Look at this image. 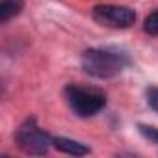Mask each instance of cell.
<instances>
[{"label": "cell", "instance_id": "ba28073f", "mask_svg": "<svg viewBox=\"0 0 158 158\" xmlns=\"http://www.w3.org/2000/svg\"><path fill=\"white\" fill-rule=\"evenodd\" d=\"M138 130H139V134H141L145 139H149L151 143L158 145V128H156V127H151V125H138Z\"/></svg>", "mask_w": 158, "mask_h": 158}, {"label": "cell", "instance_id": "52a82bcc", "mask_svg": "<svg viewBox=\"0 0 158 158\" xmlns=\"http://www.w3.org/2000/svg\"><path fill=\"white\" fill-rule=\"evenodd\" d=\"M143 32L149 35H158V10L151 11L143 21Z\"/></svg>", "mask_w": 158, "mask_h": 158}, {"label": "cell", "instance_id": "3957f363", "mask_svg": "<svg viewBox=\"0 0 158 158\" xmlns=\"http://www.w3.org/2000/svg\"><path fill=\"white\" fill-rule=\"evenodd\" d=\"M15 143L26 154L43 156L50 151V147H54V138L37 125L35 117H28L15 130Z\"/></svg>", "mask_w": 158, "mask_h": 158}, {"label": "cell", "instance_id": "7a4b0ae2", "mask_svg": "<svg viewBox=\"0 0 158 158\" xmlns=\"http://www.w3.org/2000/svg\"><path fill=\"white\" fill-rule=\"evenodd\" d=\"M65 101L69 108L74 112V115L88 119L97 115L106 106V95L95 88H84L78 84H69L63 89Z\"/></svg>", "mask_w": 158, "mask_h": 158}, {"label": "cell", "instance_id": "277c9868", "mask_svg": "<svg viewBox=\"0 0 158 158\" xmlns=\"http://www.w3.org/2000/svg\"><path fill=\"white\" fill-rule=\"evenodd\" d=\"M91 17L95 23L114 28V30H127L136 23V11L128 6H115V4H97L91 10Z\"/></svg>", "mask_w": 158, "mask_h": 158}, {"label": "cell", "instance_id": "8992f818", "mask_svg": "<svg viewBox=\"0 0 158 158\" xmlns=\"http://www.w3.org/2000/svg\"><path fill=\"white\" fill-rule=\"evenodd\" d=\"M23 10V0H2L0 2V23H8Z\"/></svg>", "mask_w": 158, "mask_h": 158}, {"label": "cell", "instance_id": "5b68a950", "mask_svg": "<svg viewBox=\"0 0 158 158\" xmlns=\"http://www.w3.org/2000/svg\"><path fill=\"white\" fill-rule=\"evenodd\" d=\"M54 149H58L63 154H71V156H86V154L91 152V149L86 143H80V141L65 138V136H56L54 138Z\"/></svg>", "mask_w": 158, "mask_h": 158}, {"label": "cell", "instance_id": "9c48e42d", "mask_svg": "<svg viewBox=\"0 0 158 158\" xmlns=\"http://www.w3.org/2000/svg\"><path fill=\"white\" fill-rule=\"evenodd\" d=\"M147 104L158 114V88H149L147 89Z\"/></svg>", "mask_w": 158, "mask_h": 158}, {"label": "cell", "instance_id": "6da1fadb", "mask_svg": "<svg viewBox=\"0 0 158 158\" xmlns=\"http://www.w3.org/2000/svg\"><path fill=\"white\" fill-rule=\"evenodd\" d=\"M82 69L86 74L99 78V80H110L123 73V69L130 63L127 52L114 48V47H95L86 48L80 58Z\"/></svg>", "mask_w": 158, "mask_h": 158}]
</instances>
